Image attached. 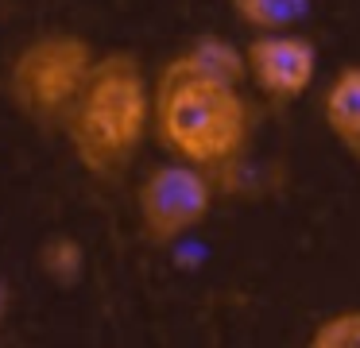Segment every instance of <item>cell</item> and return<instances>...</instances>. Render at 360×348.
<instances>
[{
  "instance_id": "6da1fadb",
  "label": "cell",
  "mask_w": 360,
  "mask_h": 348,
  "mask_svg": "<svg viewBox=\"0 0 360 348\" xmlns=\"http://www.w3.org/2000/svg\"><path fill=\"white\" fill-rule=\"evenodd\" d=\"M151 128L171 159L213 174L244 155L252 139V105L236 82L205 74L182 51L155 77Z\"/></svg>"
},
{
  "instance_id": "7a4b0ae2",
  "label": "cell",
  "mask_w": 360,
  "mask_h": 348,
  "mask_svg": "<svg viewBox=\"0 0 360 348\" xmlns=\"http://www.w3.org/2000/svg\"><path fill=\"white\" fill-rule=\"evenodd\" d=\"M151 101L155 85L148 82L136 54H101L78 105L66 116V139L78 167L101 178L120 174L151 128Z\"/></svg>"
},
{
  "instance_id": "3957f363",
  "label": "cell",
  "mask_w": 360,
  "mask_h": 348,
  "mask_svg": "<svg viewBox=\"0 0 360 348\" xmlns=\"http://www.w3.org/2000/svg\"><path fill=\"white\" fill-rule=\"evenodd\" d=\"M97 66L94 46L74 31H43L27 39L8 66V93L24 116L39 124L63 120L78 105L89 74Z\"/></svg>"
},
{
  "instance_id": "277c9868",
  "label": "cell",
  "mask_w": 360,
  "mask_h": 348,
  "mask_svg": "<svg viewBox=\"0 0 360 348\" xmlns=\"http://www.w3.org/2000/svg\"><path fill=\"white\" fill-rule=\"evenodd\" d=\"M213 213V174L190 162L167 159L148 170L136 190L140 232L151 244H179L194 228H202Z\"/></svg>"
},
{
  "instance_id": "5b68a950",
  "label": "cell",
  "mask_w": 360,
  "mask_h": 348,
  "mask_svg": "<svg viewBox=\"0 0 360 348\" xmlns=\"http://www.w3.org/2000/svg\"><path fill=\"white\" fill-rule=\"evenodd\" d=\"M244 70L264 97L298 101L318 82V51L298 31H271L244 46Z\"/></svg>"
},
{
  "instance_id": "8992f818",
  "label": "cell",
  "mask_w": 360,
  "mask_h": 348,
  "mask_svg": "<svg viewBox=\"0 0 360 348\" xmlns=\"http://www.w3.org/2000/svg\"><path fill=\"white\" fill-rule=\"evenodd\" d=\"M321 120H326L329 136L352 159H360V62H349L329 77L326 93H321Z\"/></svg>"
},
{
  "instance_id": "52a82bcc",
  "label": "cell",
  "mask_w": 360,
  "mask_h": 348,
  "mask_svg": "<svg viewBox=\"0 0 360 348\" xmlns=\"http://www.w3.org/2000/svg\"><path fill=\"white\" fill-rule=\"evenodd\" d=\"M229 8L256 35H271L298 27V20L310 12V0H229Z\"/></svg>"
},
{
  "instance_id": "ba28073f",
  "label": "cell",
  "mask_w": 360,
  "mask_h": 348,
  "mask_svg": "<svg viewBox=\"0 0 360 348\" xmlns=\"http://www.w3.org/2000/svg\"><path fill=\"white\" fill-rule=\"evenodd\" d=\"M39 267H43V275H47L51 283L74 286V283L82 278V271H86V247H82V240L58 232V236L43 240V247H39Z\"/></svg>"
},
{
  "instance_id": "9c48e42d",
  "label": "cell",
  "mask_w": 360,
  "mask_h": 348,
  "mask_svg": "<svg viewBox=\"0 0 360 348\" xmlns=\"http://www.w3.org/2000/svg\"><path fill=\"white\" fill-rule=\"evenodd\" d=\"M186 54L213 77H225V82H236V85L248 77V70H244V51H236V46L221 35H202L198 43L186 46Z\"/></svg>"
},
{
  "instance_id": "30bf717a",
  "label": "cell",
  "mask_w": 360,
  "mask_h": 348,
  "mask_svg": "<svg viewBox=\"0 0 360 348\" xmlns=\"http://www.w3.org/2000/svg\"><path fill=\"white\" fill-rule=\"evenodd\" d=\"M306 348H360V306L321 317L318 329L306 340Z\"/></svg>"
},
{
  "instance_id": "8fae6325",
  "label": "cell",
  "mask_w": 360,
  "mask_h": 348,
  "mask_svg": "<svg viewBox=\"0 0 360 348\" xmlns=\"http://www.w3.org/2000/svg\"><path fill=\"white\" fill-rule=\"evenodd\" d=\"M8 309H12V286L4 283V275H0V321L8 317Z\"/></svg>"
}]
</instances>
